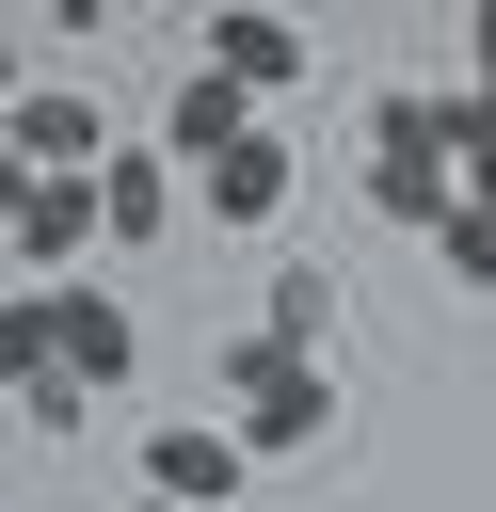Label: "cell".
Returning <instances> with one entry per match:
<instances>
[{"instance_id":"cell-11","label":"cell","mask_w":496,"mask_h":512,"mask_svg":"<svg viewBox=\"0 0 496 512\" xmlns=\"http://www.w3.org/2000/svg\"><path fill=\"white\" fill-rule=\"evenodd\" d=\"M256 336H288V352H336V272H272Z\"/></svg>"},{"instance_id":"cell-4","label":"cell","mask_w":496,"mask_h":512,"mask_svg":"<svg viewBox=\"0 0 496 512\" xmlns=\"http://www.w3.org/2000/svg\"><path fill=\"white\" fill-rule=\"evenodd\" d=\"M240 480H256L240 416H160V432H144V496H176V512H224Z\"/></svg>"},{"instance_id":"cell-14","label":"cell","mask_w":496,"mask_h":512,"mask_svg":"<svg viewBox=\"0 0 496 512\" xmlns=\"http://www.w3.org/2000/svg\"><path fill=\"white\" fill-rule=\"evenodd\" d=\"M128 512H176V496H144V480H128Z\"/></svg>"},{"instance_id":"cell-6","label":"cell","mask_w":496,"mask_h":512,"mask_svg":"<svg viewBox=\"0 0 496 512\" xmlns=\"http://www.w3.org/2000/svg\"><path fill=\"white\" fill-rule=\"evenodd\" d=\"M48 320H64V368H80L96 400H128V368H144V320H128L112 288H48Z\"/></svg>"},{"instance_id":"cell-13","label":"cell","mask_w":496,"mask_h":512,"mask_svg":"<svg viewBox=\"0 0 496 512\" xmlns=\"http://www.w3.org/2000/svg\"><path fill=\"white\" fill-rule=\"evenodd\" d=\"M16 416H32V432H80V416H96V384H80V368H48V384H16Z\"/></svg>"},{"instance_id":"cell-10","label":"cell","mask_w":496,"mask_h":512,"mask_svg":"<svg viewBox=\"0 0 496 512\" xmlns=\"http://www.w3.org/2000/svg\"><path fill=\"white\" fill-rule=\"evenodd\" d=\"M96 192H112V240H160V224L192 208V176H176L160 144H112V176H96Z\"/></svg>"},{"instance_id":"cell-3","label":"cell","mask_w":496,"mask_h":512,"mask_svg":"<svg viewBox=\"0 0 496 512\" xmlns=\"http://www.w3.org/2000/svg\"><path fill=\"white\" fill-rule=\"evenodd\" d=\"M0 176H112V112L64 96V80H16L0 96Z\"/></svg>"},{"instance_id":"cell-12","label":"cell","mask_w":496,"mask_h":512,"mask_svg":"<svg viewBox=\"0 0 496 512\" xmlns=\"http://www.w3.org/2000/svg\"><path fill=\"white\" fill-rule=\"evenodd\" d=\"M432 272H448V288H496V192H464V208L432 224Z\"/></svg>"},{"instance_id":"cell-1","label":"cell","mask_w":496,"mask_h":512,"mask_svg":"<svg viewBox=\"0 0 496 512\" xmlns=\"http://www.w3.org/2000/svg\"><path fill=\"white\" fill-rule=\"evenodd\" d=\"M224 416H240V448H256V464H288V448H320L352 400H336V352H288V336H224Z\"/></svg>"},{"instance_id":"cell-9","label":"cell","mask_w":496,"mask_h":512,"mask_svg":"<svg viewBox=\"0 0 496 512\" xmlns=\"http://www.w3.org/2000/svg\"><path fill=\"white\" fill-rule=\"evenodd\" d=\"M368 192H384V224H416V240H432V224L464 208V176H448L432 144H368Z\"/></svg>"},{"instance_id":"cell-2","label":"cell","mask_w":496,"mask_h":512,"mask_svg":"<svg viewBox=\"0 0 496 512\" xmlns=\"http://www.w3.org/2000/svg\"><path fill=\"white\" fill-rule=\"evenodd\" d=\"M96 240H112V192H96V176H0V256H16V288H80Z\"/></svg>"},{"instance_id":"cell-8","label":"cell","mask_w":496,"mask_h":512,"mask_svg":"<svg viewBox=\"0 0 496 512\" xmlns=\"http://www.w3.org/2000/svg\"><path fill=\"white\" fill-rule=\"evenodd\" d=\"M208 64H224L240 96H288V80H304V32H288V16H208Z\"/></svg>"},{"instance_id":"cell-5","label":"cell","mask_w":496,"mask_h":512,"mask_svg":"<svg viewBox=\"0 0 496 512\" xmlns=\"http://www.w3.org/2000/svg\"><path fill=\"white\" fill-rule=\"evenodd\" d=\"M240 144H256V96H240L224 64H192V80H176V112H160V160H176V176H224Z\"/></svg>"},{"instance_id":"cell-7","label":"cell","mask_w":496,"mask_h":512,"mask_svg":"<svg viewBox=\"0 0 496 512\" xmlns=\"http://www.w3.org/2000/svg\"><path fill=\"white\" fill-rule=\"evenodd\" d=\"M288 176H304V160H288V144H272V128H256V144H240V160H224V176H192V208H208V224H224V240H256V224H272V208H288Z\"/></svg>"}]
</instances>
